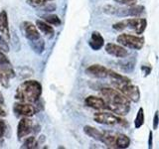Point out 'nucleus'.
I'll return each mask as SVG.
<instances>
[{
    "label": "nucleus",
    "mask_w": 159,
    "mask_h": 149,
    "mask_svg": "<svg viewBox=\"0 0 159 149\" xmlns=\"http://www.w3.org/2000/svg\"><path fill=\"white\" fill-rule=\"evenodd\" d=\"M7 131H8V125L6 121H5L4 119H2V117H0V134L4 137L6 135Z\"/></svg>",
    "instance_id": "nucleus-28"
},
{
    "label": "nucleus",
    "mask_w": 159,
    "mask_h": 149,
    "mask_svg": "<svg viewBox=\"0 0 159 149\" xmlns=\"http://www.w3.org/2000/svg\"><path fill=\"white\" fill-rule=\"evenodd\" d=\"M143 124H144V111L142 107H140L137 111L135 119H134V127L140 128Z\"/></svg>",
    "instance_id": "nucleus-24"
},
{
    "label": "nucleus",
    "mask_w": 159,
    "mask_h": 149,
    "mask_svg": "<svg viewBox=\"0 0 159 149\" xmlns=\"http://www.w3.org/2000/svg\"><path fill=\"white\" fill-rule=\"evenodd\" d=\"M104 49H106V52L108 55L116 58H125L128 55V52L127 50H125V47L121 46L120 44L107 43Z\"/></svg>",
    "instance_id": "nucleus-13"
},
{
    "label": "nucleus",
    "mask_w": 159,
    "mask_h": 149,
    "mask_svg": "<svg viewBox=\"0 0 159 149\" xmlns=\"http://www.w3.org/2000/svg\"><path fill=\"white\" fill-rule=\"evenodd\" d=\"M116 89H118L121 93H123L129 101L132 102H138L140 99V91L139 88L130 82H119L112 83Z\"/></svg>",
    "instance_id": "nucleus-6"
},
{
    "label": "nucleus",
    "mask_w": 159,
    "mask_h": 149,
    "mask_svg": "<svg viewBox=\"0 0 159 149\" xmlns=\"http://www.w3.org/2000/svg\"><path fill=\"white\" fill-rule=\"evenodd\" d=\"M116 148L119 149L127 148L130 145V138L123 133H116Z\"/></svg>",
    "instance_id": "nucleus-20"
},
{
    "label": "nucleus",
    "mask_w": 159,
    "mask_h": 149,
    "mask_svg": "<svg viewBox=\"0 0 159 149\" xmlns=\"http://www.w3.org/2000/svg\"><path fill=\"white\" fill-rule=\"evenodd\" d=\"M158 123H159V114L156 111L155 114H154V117H153V129H157Z\"/></svg>",
    "instance_id": "nucleus-30"
},
{
    "label": "nucleus",
    "mask_w": 159,
    "mask_h": 149,
    "mask_svg": "<svg viewBox=\"0 0 159 149\" xmlns=\"http://www.w3.org/2000/svg\"><path fill=\"white\" fill-rule=\"evenodd\" d=\"M34 130V122L30 117H22L17 125V138L18 140H22L26 138L30 133Z\"/></svg>",
    "instance_id": "nucleus-10"
},
{
    "label": "nucleus",
    "mask_w": 159,
    "mask_h": 149,
    "mask_svg": "<svg viewBox=\"0 0 159 149\" xmlns=\"http://www.w3.org/2000/svg\"><path fill=\"white\" fill-rule=\"evenodd\" d=\"M109 69L106 68L102 65L94 64L86 69V74L89 77L97 78V79H106L108 78Z\"/></svg>",
    "instance_id": "nucleus-12"
},
{
    "label": "nucleus",
    "mask_w": 159,
    "mask_h": 149,
    "mask_svg": "<svg viewBox=\"0 0 159 149\" xmlns=\"http://www.w3.org/2000/svg\"><path fill=\"white\" fill-rule=\"evenodd\" d=\"M93 120L97 123L103 124V125H120V126H127L128 123L124 118L117 115V114H113L111 112L102 111H99L93 114Z\"/></svg>",
    "instance_id": "nucleus-5"
},
{
    "label": "nucleus",
    "mask_w": 159,
    "mask_h": 149,
    "mask_svg": "<svg viewBox=\"0 0 159 149\" xmlns=\"http://www.w3.org/2000/svg\"><path fill=\"white\" fill-rule=\"evenodd\" d=\"M39 145V142L36 139V137L34 136H30V137H27L25 140L23 141V144L21 145V148L22 149H34V148H37Z\"/></svg>",
    "instance_id": "nucleus-22"
},
{
    "label": "nucleus",
    "mask_w": 159,
    "mask_h": 149,
    "mask_svg": "<svg viewBox=\"0 0 159 149\" xmlns=\"http://www.w3.org/2000/svg\"><path fill=\"white\" fill-rule=\"evenodd\" d=\"M36 26H37L39 31L41 32V33H43L47 38L52 39L54 37L55 30H54L52 25L48 24L46 21H44V20H37V21H36Z\"/></svg>",
    "instance_id": "nucleus-17"
},
{
    "label": "nucleus",
    "mask_w": 159,
    "mask_h": 149,
    "mask_svg": "<svg viewBox=\"0 0 159 149\" xmlns=\"http://www.w3.org/2000/svg\"><path fill=\"white\" fill-rule=\"evenodd\" d=\"M141 69H142V71H143L144 76H148V74H150V72H151V68H147L145 66H142Z\"/></svg>",
    "instance_id": "nucleus-32"
},
{
    "label": "nucleus",
    "mask_w": 159,
    "mask_h": 149,
    "mask_svg": "<svg viewBox=\"0 0 159 149\" xmlns=\"http://www.w3.org/2000/svg\"><path fill=\"white\" fill-rule=\"evenodd\" d=\"M84 104L91 108L97 109V111H106V109H107V102L103 99V97L89 96L84 99Z\"/></svg>",
    "instance_id": "nucleus-14"
},
{
    "label": "nucleus",
    "mask_w": 159,
    "mask_h": 149,
    "mask_svg": "<svg viewBox=\"0 0 159 149\" xmlns=\"http://www.w3.org/2000/svg\"><path fill=\"white\" fill-rule=\"evenodd\" d=\"M0 67L6 72V74H8V77L10 79L15 77V71H14V69L11 65V62L9 61L7 56L5 55L4 52L1 51V50H0Z\"/></svg>",
    "instance_id": "nucleus-16"
},
{
    "label": "nucleus",
    "mask_w": 159,
    "mask_h": 149,
    "mask_svg": "<svg viewBox=\"0 0 159 149\" xmlns=\"http://www.w3.org/2000/svg\"><path fill=\"white\" fill-rule=\"evenodd\" d=\"M42 18L44 21H46L48 24L52 25V26H60V25H61V19L59 18L58 15L47 14V15H44Z\"/></svg>",
    "instance_id": "nucleus-23"
},
{
    "label": "nucleus",
    "mask_w": 159,
    "mask_h": 149,
    "mask_svg": "<svg viewBox=\"0 0 159 149\" xmlns=\"http://www.w3.org/2000/svg\"><path fill=\"white\" fill-rule=\"evenodd\" d=\"M103 12L107 15H113L117 17H138L144 12V7L142 5H130L126 7H117L114 5H106L103 8Z\"/></svg>",
    "instance_id": "nucleus-3"
},
{
    "label": "nucleus",
    "mask_w": 159,
    "mask_h": 149,
    "mask_svg": "<svg viewBox=\"0 0 159 149\" xmlns=\"http://www.w3.org/2000/svg\"><path fill=\"white\" fill-rule=\"evenodd\" d=\"M3 146V136L0 134V148Z\"/></svg>",
    "instance_id": "nucleus-35"
},
{
    "label": "nucleus",
    "mask_w": 159,
    "mask_h": 149,
    "mask_svg": "<svg viewBox=\"0 0 159 149\" xmlns=\"http://www.w3.org/2000/svg\"><path fill=\"white\" fill-rule=\"evenodd\" d=\"M0 84L5 88H8L10 86V78L1 67H0Z\"/></svg>",
    "instance_id": "nucleus-25"
},
{
    "label": "nucleus",
    "mask_w": 159,
    "mask_h": 149,
    "mask_svg": "<svg viewBox=\"0 0 159 149\" xmlns=\"http://www.w3.org/2000/svg\"><path fill=\"white\" fill-rule=\"evenodd\" d=\"M118 65H119V68H120L124 72H131L134 69V62L132 63L131 60H129V61L120 62Z\"/></svg>",
    "instance_id": "nucleus-26"
},
{
    "label": "nucleus",
    "mask_w": 159,
    "mask_h": 149,
    "mask_svg": "<svg viewBox=\"0 0 159 149\" xmlns=\"http://www.w3.org/2000/svg\"><path fill=\"white\" fill-rule=\"evenodd\" d=\"M103 137H102V143L108 148H116V132L112 131H102Z\"/></svg>",
    "instance_id": "nucleus-18"
},
{
    "label": "nucleus",
    "mask_w": 159,
    "mask_h": 149,
    "mask_svg": "<svg viewBox=\"0 0 159 149\" xmlns=\"http://www.w3.org/2000/svg\"><path fill=\"white\" fill-rule=\"evenodd\" d=\"M89 45L93 51H98L104 46V39L102 37V35L98 32L93 31L91 35V39L89 41Z\"/></svg>",
    "instance_id": "nucleus-15"
},
{
    "label": "nucleus",
    "mask_w": 159,
    "mask_h": 149,
    "mask_svg": "<svg viewBox=\"0 0 159 149\" xmlns=\"http://www.w3.org/2000/svg\"><path fill=\"white\" fill-rule=\"evenodd\" d=\"M0 104H4V97L1 91H0Z\"/></svg>",
    "instance_id": "nucleus-34"
},
{
    "label": "nucleus",
    "mask_w": 159,
    "mask_h": 149,
    "mask_svg": "<svg viewBox=\"0 0 159 149\" xmlns=\"http://www.w3.org/2000/svg\"><path fill=\"white\" fill-rule=\"evenodd\" d=\"M42 84L34 79L23 82L16 88L15 98L18 102L36 103L42 96Z\"/></svg>",
    "instance_id": "nucleus-2"
},
{
    "label": "nucleus",
    "mask_w": 159,
    "mask_h": 149,
    "mask_svg": "<svg viewBox=\"0 0 159 149\" xmlns=\"http://www.w3.org/2000/svg\"><path fill=\"white\" fill-rule=\"evenodd\" d=\"M10 30L7 12L3 10L0 12V50L6 51L9 49Z\"/></svg>",
    "instance_id": "nucleus-7"
},
{
    "label": "nucleus",
    "mask_w": 159,
    "mask_h": 149,
    "mask_svg": "<svg viewBox=\"0 0 159 149\" xmlns=\"http://www.w3.org/2000/svg\"><path fill=\"white\" fill-rule=\"evenodd\" d=\"M21 29L24 34V36L28 39L29 42L36 41V40L41 38V34L38 30L36 24H34L30 21H24L21 24Z\"/></svg>",
    "instance_id": "nucleus-11"
},
{
    "label": "nucleus",
    "mask_w": 159,
    "mask_h": 149,
    "mask_svg": "<svg viewBox=\"0 0 159 149\" xmlns=\"http://www.w3.org/2000/svg\"><path fill=\"white\" fill-rule=\"evenodd\" d=\"M152 140H153L152 131H149V137H148V147L149 148H152Z\"/></svg>",
    "instance_id": "nucleus-33"
},
{
    "label": "nucleus",
    "mask_w": 159,
    "mask_h": 149,
    "mask_svg": "<svg viewBox=\"0 0 159 149\" xmlns=\"http://www.w3.org/2000/svg\"><path fill=\"white\" fill-rule=\"evenodd\" d=\"M101 94L107 102V109L117 114L119 116H124L130 111V101L123 93L116 88H102Z\"/></svg>",
    "instance_id": "nucleus-1"
},
{
    "label": "nucleus",
    "mask_w": 159,
    "mask_h": 149,
    "mask_svg": "<svg viewBox=\"0 0 159 149\" xmlns=\"http://www.w3.org/2000/svg\"><path fill=\"white\" fill-rule=\"evenodd\" d=\"M7 115V111L3 107V104H0V117H5Z\"/></svg>",
    "instance_id": "nucleus-31"
},
{
    "label": "nucleus",
    "mask_w": 159,
    "mask_h": 149,
    "mask_svg": "<svg viewBox=\"0 0 159 149\" xmlns=\"http://www.w3.org/2000/svg\"><path fill=\"white\" fill-rule=\"evenodd\" d=\"M53 0H26V3L32 7H42Z\"/></svg>",
    "instance_id": "nucleus-27"
},
{
    "label": "nucleus",
    "mask_w": 159,
    "mask_h": 149,
    "mask_svg": "<svg viewBox=\"0 0 159 149\" xmlns=\"http://www.w3.org/2000/svg\"><path fill=\"white\" fill-rule=\"evenodd\" d=\"M84 132L86 133L88 136L94 139V140L101 141V142L102 141L103 133H102V131H99L96 127L91 126V125H86L84 127Z\"/></svg>",
    "instance_id": "nucleus-19"
},
{
    "label": "nucleus",
    "mask_w": 159,
    "mask_h": 149,
    "mask_svg": "<svg viewBox=\"0 0 159 149\" xmlns=\"http://www.w3.org/2000/svg\"><path fill=\"white\" fill-rule=\"evenodd\" d=\"M116 41L121 46L126 47L132 50H141L144 46V38L137 35H130V34H119Z\"/></svg>",
    "instance_id": "nucleus-8"
},
{
    "label": "nucleus",
    "mask_w": 159,
    "mask_h": 149,
    "mask_svg": "<svg viewBox=\"0 0 159 149\" xmlns=\"http://www.w3.org/2000/svg\"><path fill=\"white\" fill-rule=\"evenodd\" d=\"M30 46L33 49L34 52H36L37 54H42L45 50V42L42 38H40L36 41H33V42H29Z\"/></svg>",
    "instance_id": "nucleus-21"
},
{
    "label": "nucleus",
    "mask_w": 159,
    "mask_h": 149,
    "mask_svg": "<svg viewBox=\"0 0 159 149\" xmlns=\"http://www.w3.org/2000/svg\"><path fill=\"white\" fill-rule=\"evenodd\" d=\"M13 112L16 116L22 117H31L38 112V109L34 103L18 102L13 104Z\"/></svg>",
    "instance_id": "nucleus-9"
},
{
    "label": "nucleus",
    "mask_w": 159,
    "mask_h": 149,
    "mask_svg": "<svg viewBox=\"0 0 159 149\" xmlns=\"http://www.w3.org/2000/svg\"><path fill=\"white\" fill-rule=\"evenodd\" d=\"M146 26H147L146 19L133 17V18H129V19H124V20H121V21L114 23L112 25V28L118 32L124 31L125 29H129V30L134 31L135 34L140 35L145 31Z\"/></svg>",
    "instance_id": "nucleus-4"
},
{
    "label": "nucleus",
    "mask_w": 159,
    "mask_h": 149,
    "mask_svg": "<svg viewBox=\"0 0 159 149\" xmlns=\"http://www.w3.org/2000/svg\"><path fill=\"white\" fill-rule=\"evenodd\" d=\"M113 1L118 3V4L124 5V6H130V5L136 4L137 0H113Z\"/></svg>",
    "instance_id": "nucleus-29"
}]
</instances>
